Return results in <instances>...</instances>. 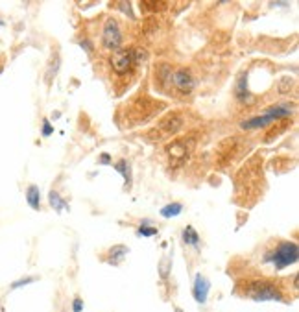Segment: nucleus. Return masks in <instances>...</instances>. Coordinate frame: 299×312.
I'll return each instance as SVG.
<instances>
[{"label": "nucleus", "instance_id": "nucleus-4", "mask_svg": "<svg viewBox=\"0 0 299 312\" xmlns=\"http://www.w3.org/2000/svg\"><path fill=\"white\" fill-rule=\"evenodd\" d=\"M102 44H104V48L109 52H117L120 50V46H122V31H120V26L119 22L115 19H109L106 20V24H104V31H102Z\"/></svg>", "mask_w": 299, "mask_h": 312}, {"label": "nucleus", "instance_id": "nucleus-8", "mask_svg": "<svg viewBox=\"0 0 299 312\" xmlns=\"http://www.w3.org/2000/svg\"><path fill=\"white\" fill-rule=\"evenodd\" d=\"M183 124H185V120H183L179 113H170L159 122V130L162 133H175V131H179L183 128Z\"/></svg>", "mask_w": 299, "mask_h": 312}, {"label": "nucleus", "instance_id": "nucleus-20", "mask_svg": "<svg viewBox=\"0 0 299 312\" xmlns=\"http://www.w3.org/2000/svg\"><path fill=\"white\" fill-rule=\"evenodd\" d=\"M35 281V277H24V279H19V281L11 283V288L15 290V288H20V287H26V285H30V283Z\"/></svg>", "mask_w": 299, "mask_h": 312}, {"label": "nucleus", "instance_id": "nucleus-15", "mask_svg": "<svg viewBox=\"0 0 299 312\" xmlns=\"http://www.w3.org/2000/svg\"><path fill=\"white\" fill-rule=\"evenodd\" d=\"M115 170L119 172L122 177L126 179V187L130 188L131 185V174H130V164H128V161L126 159H120L119 162H115Z\"/></svg>", "mask_w": 299, "mask_h": 312}, {"label": "nucleus", "instance_id": "nucleus-21", "mask_svg": "<svg viewBox=\"0 0 299 312\" xmlns=\"http://www.w3.org/2000/svg\"><path fill=\"white\" fill-rule=\"evenodd\" d=\"M52 133H54V128H52L48 119H44L43 120V137H50Z\"/></svg>", "mask_w": 299, "mask_h": 312}, {"label": "nucleus", "instance_id": "nucleus-14", "mask_svg": "<svg viewBox=\"0 0 299 312\" xmlns=\"http://www.w3.org/2000/svg\"><path fill=\"white\" fill-rule=\"evenodd\" d=\"M181 211H183V205L177 203V201H172L168 205H164L161 209V216L162 218H175V216H179Z\"/></svg>", "mask_w": 299, "mask_h": 312}, {"label": "nucleus", "instance_id": "nucleus-7", "mask_svg": "<svg viewBox=\"0 0 299 312\" xmlns=\"http://www.w3.org/2000/svg\"><path fill=\"white\" fill-rule=\"evenodd\" d=\"M209 290H211V283L207 279L205 275L198 274L196 279H194V287H192V296L198 305H205L207 298H209Z\"/></svg>", "mask_w": 299, "mask_h": 312}, {"label": "nucleus", "instance_id": "nucleus-23", "mask_svg": "<svg viewBox=\"0 0 299 312\" xmlns=\"http://www.w3.org/2000/svg\"><path fill=\"white\" fill-rule=\"evenodd\" d=\"M81 311H83V301L80 298H74V301H72V312H81Z\"/></svg>", "mask_w": 299, "mask_h": 312}, {"label": "nucleus", "instance_id": "nucleus-5", "mask_svg": "<svg viewBox=\"0 0 299 312\" xmlns=\"http://www.w3.org/2000/svg\"><path fill=\"white\" fill-rule=\"evenodd\" d=\"M111 63L113 70L117 74H126L130 72L133 67H135V61H133V50H117L111 54Z\"/></svg>", "mask_w": 299, "mask_h": 312}, {"label": "nucleus", "instance_id": "nucleus-17", "mask_svg": "<svg viewBox=\"0 0 299 312\" xmlns=\"http://www.w3.org/2000/svg\"><path fill=\"white\" fill-rule=\"evenodd\" d=\"M59 65H61V57L57 56H54L52 57V61H50V65H48V70H46V83H50V81L54 80L57 76V70H59Z\"/></svg>", "mask_w": 299, "mask_h": 312}, {"label": "nucleus", "instance_id": "nucleus-2", "mask_svg": "<svg viewBox=\"0 0 299 312\" xmlns=\"http://www.w3.org/2000/svg\"><path fill=\"white\" fill-rule=\"evenodd\" d=\"M290 115H292V107L281 104V106H275V107L266 109V111L261 113L259 117H253V119L244 120L242 124H240V128H242V130H259V128L270 126L272 122H275V120L285 119V117H290Z\"/></svg>", "mask_w": 299, "mask_h": 312}, {"label": "nucleus", "instance_id": "nucleus-25", "mask_svg": "<svg viewBox=\"0 0 299 312\" xmlns=\"http://www.w3.org/2000/svg\"><path fill=\"white\" fill-rule=\"evenodd\" d=\"M0 26H4V22H2V20H0Z\"/></svg>", "mask_w": 299, "mask_h": 312}, {"label": "nucleus", "instance_id": "nucleus-1", "mask_svg": "<svg viewBox=\"0 0 299 312\" xmlns=\"http://www.w3.org/2000/svg\"><path fill=\"white\" fill-rule=\"evenodd\" d=\"M246 296L253 301H283V292L272 281H251L246 285Z\"/></svg>", "mask_w": 299, "mask_h": 312}, {"label": "nucleus", "instance_id": "nucleus-6", "mask_svg": "<svg viewBox=\"0 0 299 312\" xmlns=\"http://www.w3.org/2000/svg\"><path fill=\"white\" fill-rule=\"evenodd\" d=\"M172 83L174 87L183 94L192 93V89L196 87V81H194L192 72L188 69H177L172 72Z\"/></svg>", "mask_w": 299, "mask_h": 312}, {"label": "nucleus", "instance_id": "nucleus-11", "mask_svg": "<svg viewBox=\"0 0 299 312\" xmlns=\"http://www.w3.org/2000/svg\"><path fill=\"white\" fill-rule=\"evenodd\" d=\"M48 203L56 212H63L65 209H69V203L63 200L57 190H50L48 192Z\"/></svg>", "mask_w": 299, "mask_h": 312}, {"label": "nucleus", "instance_id": "nucleus-24", "mask_svg": "<svg viewBox=\"0 0 299 312\" xmlns=\"http://www.w3.org/2000/svg\"><path fill=\"white\" fill-rule=\"evenodd\" d=\"M98 162H102V164H111V159H109V154H102L98 159Z\"/></svg>", "mask_w": 299, "mask_h": 312}, {"label": "nucleus", "instance_id": "nucleus-9", "mask_svg": "<svg viewBox=\"0 0 299 312\" xmlns=\"http://www.w3.org/2000/svg\"><path fill=\"white\" fill-rule=\"evenodd\" d=\"M187 141H174L172 144H168L166 146V152L170 154V157L172 159H179L181 161H185V157H187L188 150H187Z\"/></svg>", "mask_w": 299, "mask_h": 312}, {"label": "nucleus", "instance_id": "nucleus-19", "mask_svg": "<svg viewBox=\"0 0 299 312\" xmlns=\"http://www.w3.org/2000/svg\"><path fill=\"white\" fill-rule=\"evenodd\" d=\"M170 264H172V261H168V259H162L161 266H159V270H161V277H162V279H166V277H168Z\"/></svg>", "mask_w": 299, "mask_h": 312}, {"label": "nucleus", "instance_id": "nucleus-13", "mask_svg": "<svg viewBox=\"0 0 299 312\" xmlns=\"http://www.w3.org/2000/svg\"><path fill=\"white\" fill-rule=\"evenodd\" d=\"M237 98L244 104H253L251 100V96L248 94V85H246V74L240 76V80H238V85H237Z\"/></svg>", "mask_w": 299, "mask_h": 312}, {"label": "nucleus", "instance_id": "nucleus-12", "mask_svg": "<svg viewBox=\"0 0 299 312\" xmlns=\"http://www.w3.org/2000/svg\"><path fill=\"white\" fill-rule=\"evenodd\" d=\"M181 238H183V242L187 244V246H194V248H198L199 246V233L194 229L192 225H187V227L183 229Z\"/></svg>", "mask_w": 299, "mask_h": 312}, {"label": "nucleus", "instance_id": "nucleus-3", "mask_svg": "<svg viewBox=\"0 0 299 312\" xmlns=\"http://www.w3.org/2000/svg\"><path fill=\"white\" fill-rule=\"evenodd\" d=\"M299 257V248L296 242H281L277 248H275L272 253L266 255V262H272L277 270H283L290 266V264H296Z\"/></svg>", "mask_w": 299, "mask_h": 312}, {"label": "nucleus", "instance_id": "nucleus-22", "mask_svg": "<svg viewBox=\"0 0 299 312\" xmlns=\"http://www.w3.org/2000/svg\"><path fill=\"white\" fill-rule=\"evenodd\" d=\"M80 46L87 52V54H93L94 52V46H93V43H91V39H83V41H80Z\"/></svg>", "mask_w": 299, "mask_h": 312}, {"label": "nucleus", "instance_id": "nucleus-10", "mask_svg": "<svg viewBox=\"0 0 299 312\" xmlns=\"http://www.w3.org/2000/svg\"><path fill=\"white\" fill-rule=\"evenodd\" d=\"M26 201H28V205L31 209H35V211L41 209V192H39L37 185H30L28 187V190H26Z\"/></svg>", "mask_w": 299, "mask_h": 312}, {"label": "nucleus", "instance_id": "nucleus-16", "mask_svg": "<svg viewBox=\"0 0 299 312\" xmlns=\"http://www.w3.org/2000/svg\"><path fill=\"white\" fill-rule=\"evenodd\" d=\"M128 248L126 246H122V244H119V246H113V250L109 251V262H120L122 259L126 257V253H128Z\"/></svg>", "mask_w": 299, "mask_h": 312}, {"label": "nucleus", "instance_id": "nucleus-18", "mask_svg": "<svg viewBox=\"0 0 299 312\" xmlns=\"http://www.w3.org/2000/svg\"><path fill=\"white\" fill-rule=\"evenodd\" d=\"M139 237H155L157 235V227H151V225H141L137 229Z\"/></svg>", "mask_w": 299, "mask_h": 312}]
</instances>
